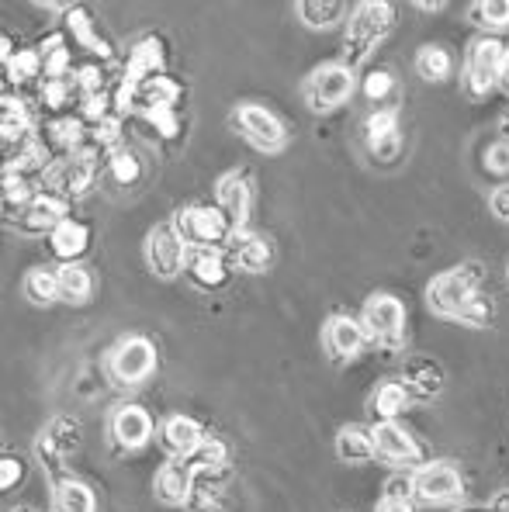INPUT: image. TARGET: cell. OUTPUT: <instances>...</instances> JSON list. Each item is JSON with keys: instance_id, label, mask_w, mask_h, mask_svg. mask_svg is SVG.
Returning <instances> with one entry per match:
<instances>
[{"instance_id": "obj_5", "label": "cell", "mask_w": 509, "mask_h": 512, "mask_svg": "<svg viewBox=\"0 0 509 512\" xmlns=\"http://www.w3.org/2000/svg\"><path fill=\"white\" fill-rule=\"evenodd\" d=\"M506 45L492 35L478 39L468 49V66H464V84H468L471 97H485L492 87L499 84V73H503V59H506Z\"/></svg>"}, {"instance_id": "obj_55", "label": "cell", "mask_w": 509, "mask_h": 512, "mask_svg": "<svg viewBox=\"0 0 509 512\" xmlns=\"http://www.w3.org/2000/svg\"><path fill=\"white\" fill-rule=\"evenodd\" d=\"M11 512H39V509H32V506H18V509H11Z\"/></svg>"}, {"instance_id": "obj_45", "label": "cell", "mask_w": 509, "mask_h": 512, "mask_svg": "<svg viewBox=\"0 0 509 512\" xmlns=\"http://www.w3.org/2000/svg\"><path fill=\"white\" fill-rule=\"evenodd\" d=\"M385 499H406V502H413L416 499V471L413 474H406V471L392 474V478L385 481Z\"/></svg>"}, {"instance_id": "obj_11", "label": "cell", "mask_w": 509, "mask_h": 512, "mask_svg": "<svg viewBox=\"0 0 509 512\" xmlns=\"http://www.w3.org/2000/svg\"><path fill=\"white\" fill-rule=\"evenodd\" d=\"M236 125L243 128L246 139L257 149H264V153H278V149H284V142H288V132H284L281 118L274 115V111L260 108V104H243V108L236 111Z\"/></svg>"}, {"instance_id": "obj_7", "label": "cell", "mask_w": 509, "mask_h": 512, "mask_svg": "<svg viewBox=\"0 0 509 512\" xmlns=\"http://www.w3.org/2000/svg\"><path fill=\"white\" fill-rule=\"evenodd\" d=\"M361 322H364V329H368V340L395 350V346L402 343V333H406V308L392 295H371L368 305H364Z\"/></svg>"}, {"instance_id": "obj_19", "label": "cell", "mask_w": 509, "mask_h": 512, "mask_svg": "<svg viewBox=\"0 0 509 512\" xmlns=\"http://www.w3.org/2000/svg\"><path fill=\"white\" fill-rule=\"evenodd\" d=\"M226 260L232 263V267H239V270L260 274V270H267V263H271V243H267L264 236H257V232H250V229L232 232V239L226 246Z\"/></svg>"}, {"instance_id": "obj_24", "label": "cell", "mask_w": 509, "mask_h": 512, "mask_svg": "<svg viewBox=\"0 0 509 512\" xmlns=\"http://www.w3.org/2000/svg\"><path fill=\"white\" fill-rule=\"evenodd\" d=\"M87 246H91V229L84 222H77V218H66L49 232V250L63 263H80Z\"/></svg>"}, {"instance_id": "obj_4", "label": "cell", "mask_w": 509, "mask_h": 512, "mask_svg": "<svg viewBox=\"0 0 509 512\" xmlns=\"http://www.w3.org/2000/svg\"><path fill=\"white\" fill-rule=\"evenodd\" d=\"M101 156L97 149L87 142L77 156H66V160H56L46 173V184L52 194L59 198L73 201V198H84L87 191L97 184V173H101Z\"/></svg>"}, {"instance_id": "obj_33", "label": "cell", "mask_w": 509, "mask_h": 512, "mask_svg": "<svg viewBox=\"0 0 509 512\" xmlns=\"http://www.w3.org/2000/svg\"><path fill=\"white\" fill-rule=\"evenodd\" d=\"M42 436H46L59 454L70 457L73 450H80V443H84V426H80V419H73V416H56Z\"/></svg>"}, {"instance_id": "obj_28", "label": "cell", "mask_w": 509, "mask_h": 512, "mask_svg": "<svg viewBox=\"0 0 509 512\" xmlns=\"http://www.w3.org/2000/svg\"><path fill=\"white\" fill-rule=\"evenodd\" d=\"M336 454L347 464L374 461V457H378V450H374V433L364 426H343L340 436H336Z\"/></svg>"}, {"instance_id": "obj_25", "label": "cell", "mask_w": 509, "mask_h": 512, "mask_svg": "<svg viewBox=\"0 0 509 512\" xmlns=\"http://www.w3.org/2000/svg\"><path fill=\"white\" fill-rule=\"evenodd\" d=\"M402 381H406V388L416 391L419 398H433L444 391V367L433 357H409L406 371H402Z\"/></svg>"}, {"instance_id": "obj_1", "label": "cell", "mask_w": 509, "mask_h": 512, "mask_svg": "<svg viewBox=\"0 0 509 512\" xmlns=\"http://www.w3.org/2000/svg\"><path fill=\"white\" fill-rule=\"evenodd\" d=\"M485 270L478 260H468L454 270H444L440 277H433V284L426 288V301L437 315L444 319H458L468 326H485L492 319V305L482 298Z\"/></svg>"}, {"instance_id": "obj_12", "label": "cell", "mask_w": 509, "mask_h": 512, "mask_svg": "<svg viewBox=\"0 0 509 512\" xmlns=\"http://www.w3.org/2000/svg\"><path fill=\"white\" fill-rule=\"evenodd\" d=\"M66 218H70V201L59 198V194H52V191H39L32 205L18 215L14 229L25 232V236H49V232L56 229L59 222H66Z\"/></svg>"}, {"instance_id": "obj_51", "label": "cell", "mask_w": 509, "mask_h": 512, "mask_svg": "<svg viewBox=\"0 0 509 512\" xmlns=\"http://www.w3.org/2000/svg\"><path fill=\"white\" fill-rule=\"evenodd\" d=\"M492 512H509V492L496 495V502H492Z\"/></svg>"}, {"instance_id": "obj_10", "label": "cell", "mask_w": 509, "mask_h": 512, "mask_svg": "<svg viewBox=\"0 0 509 512\" xmlns=\"http://www.w3.org/2000/svg\"><path fill=\"white\" fill-rule=\"evenodd\" d=\"M187 253L191 246L177 236L174 225H160V229L149 232V243H146V256H149V267H153L156 277H177L187 267Z\"/></svg>"}, {"instance_id": "obj_20", "label": "cell", "mask_w": 509, "mask_h": 512, "mask_svg": "<svg viewBox=\"0 0 509 512\" xmlns=\"http://www.w3.org/2000/svg\"><path fill=\"white\" fill-rule=\"evenodd\" d=\"M364 343H368V329H364V322L350 319V315H336V319H329L326 346L336 360H354L357 353L364 350Z\"/></svg>"}, {"instance_id": "obj_46", "label": "cell", "mask_w": 509, "mask_h": 512, "mask_svg": "<svg viewBox=\"0 0 509 512\" xmlns=\"http://www.w3.org/2000/svg\"><path fill=\"white\" fill-rule=\"evenodd\" d=\"M21 481H25V461H21L18 454H4L0 457V488L11 492V488L21 485Z\"/></svg>"}, {"instance_id": "obj_35", "label": "cell", "mask_w": 509, "mask_h": 512, "mask_svg": "<svg viewBox=\"0 0 509 512\" xmlns=\"http://www.w3.org/2000/svg\"><path fill=\"white\" fill-rule=\"evenodd\" d=\"M343 14H347V4L340 0H302L298 4V18L309 28H333Z\"/></svg>"}, {"instance_id": "obj_6", "label": "cell", "mask_w": 509, "mask_h": 512, "mask_svg": "<svg viewBox=\"0 0 509 512\" xmlns=\"http://www.w3.org/2000/svg\"><path fill=\"white\" fill-rule=\"evenodd\" d=\"M354 94V70L343 63H326L305 80V104L312 111H333Z\"/></svg>"}, {"instance_id": "obj_30", "label": "cell", "mask_w": 509, "mask_h": 512, "mask_svg": "<svg viewBox=\"0 0 509 512\" xmlns=\"http://www.w3.org/2000/svg\"><path fill=\"white\" fill-rule=\"evenodd\" d=\"M94 295V277L84 263H63L59 267V298L70 305H84Z\"/></svg>"}, {"instance_id": "obj_36", "label": "cell", "mask_w": 509, "mask_h": 512, "mask_svg": "<svg viewBox=\"0 0 509 512\" xmlns=\"http://www.w3.org/2000/svg\"><path fill=\"white\" fill-rule=\"evenodd\" d=\"M25 298L35 305H52L59 298V270L49 267H35L25 277Z\"/></svg>"}, {"instance_id": "obj_9", "label": "cell", "mask_w": 509, "mask_h": 512, "mask_svg": "<svg viewBox=\"0 0 509 512\" xmlns=\"http://www.w3.org/2000/svg\"><path fill=\"white\" fill-rule=\"evenodd\" d=\"M464 495V478L454 464H423L416 471V499L426 506H447Z\"/></svg>"}, {"instance_id": "obj_47", "label": "cell", "mask_w": 509, "mask_h": 512, "mask_svg": "<svg viewBox=\"0 0 509 512\" xmlns=\"http://www.w3.org/2000/svg\"><path fill=\"white\" fill-rule=\"evenodd\" d=\"M485 167L492 173H509V139L492 142L489 153H485Z\"/></svg>"}, {"instance_id": "obj_29", "label": "cell", "mask_w": 509, "mask_h": 512, "mask_svg": "<svg viewBox=\"0 0 509 512\" xmlns=\"http://www.w3.org/2000/svg\"><path fill=\"white\" fill-rule=\"evenodd\" d=\"M406 409H409V388L399 381H385L371 395V416L378 423H395Z\"/></svg>"}, {"instance_id": "obj_53", "label": "cell", "mask_w": 509, "mask_h": 512, "mask_svg": "<svg viewBox=\"0 0 509 512\" xmlns=\"http://www.w3.org/2000/svg\"><path fill=\"white\" fill-rule=\"evenodd\" d=\"M461 512H492V509H485V506H471V509H461Z\"/></svg>"}, {"instance_id": "obj_50", "label": "cell", "mask_w": 509, "mask_h": 512, "mask_svg": "<svg viewBox=\"0 0 509 512\" xmlns=\"http://www.w3.org/2000/svg\"><path fill=\"white\" fill-rule=\"evenodd\" d=\"M14 59V49H11V35H4V39H0V63H11Z\"/></svg>"}, {"instance_id": "obj_48", "label": "cell", "mask_w": 509, "mask_h": 512, "mask_svg": "<svg viewBox=\"0 0 509 512\" xmlns=\"http://www.w3.org/2000/svg\"><path fill=\"white\" fill-rule=\"evenodd\" d=\"M492 215H499L503 222H509V184H503V187H496V194H492Z\"/></svg>"}, {"instance_id": "obj_21", "label": "cell", "mask_w": 509, "mask_h": 512, "mask_svg": "<svg viewBox=\"0 0 509 512\" xmlns=\"http://www.w3.org/2000/svg\"><path fill=\"white\" fill-rule=\"evenodd\" d=\"M374 450H378V457H385V461L392 464H409L419 457V447L413 440V433L409 429H402L399 423H374Z\"/></svg>"}, {"instance_id": "obj_40", "label": "cell", "mask_w": 509, "mask_h": 512, "mask_svg": "<svg viewBox=\"0 0 509 512\" xmlns=\"http://www.w3.org/2000/svg\"><path fill=\"white\" fill-rule=\"evenodd\" d=\"M468 14L478 28H492V32H499V28L509 25V0H478V4H471Z\"/></svg>"}, {"instance_id": "obj_54", "label": "cell", "mask_w": 509, "mask_h": 512, "mask_svg": "<svg viewBox=\"0 0 509 512\" xmlns=\"http://www.w3.org/2000/svg\"><path fill=\"white\" fill-rule=\"evenodd\" d=\"M503 139H509V115L503 118Z\"/></svg>"}, {"instance_id": "obj_41", "label": "cell", "mask_w": 509, "mask_h": 512, "mask_svg": "<svg viewBox=\"0 0 509 512\" xmlns=\"http://www.w3.org/2000/svg\"><path fill=\"white\" fill-rule=\"evenodd\" d=\"M77 87H80V97H97V94H108V70H104L97 59H91V63L77 66Z\"/></svg>"}, {"instance_id": "obj_37", "label": "cell", "mask_w": 509, "mask_h": 512, "mask_svg": "<svg viewBox=\"0 0 509 512\" xmlns=\"http://www.w3.org/2000/svg\"><path fill=\"white\" fill-rule=\"evenodd\" d=\"M7 70V84H18V87H25V84H32V80H46V70H42V56H39V49H25V52H18V56L11 59V63L4 66Z\"/></svg>"}, {"instance_id": "obj_13", "label": "cell", "mask_w": 509, "mask_h": 512, "mask_svg": "<svg viewBox=\"0 0 509 512\" xmlns=\"http://www.w3.org/2000/svg\"><path fill=\"white\" fill-rule=\"evenodd\" d=\"M215 205L222 208V215L229 218V225L236 232L246 229V222H250V205H253V191H250V180H246V173L232 170L226 177L219 180V187H215Z\"/></svg>"}, {"instance_id": "obj_43", "label": "cell", "mask_w": 509, "mask_h": 512, "mask_svg": "<svg viewBox=\"0 0 509 512\" xmlns=\"http://www.w3.org/2000/svg\"><path fill=\"white\" fill-rule=\"evenodd\" d=\"M139 115L146 118L149 128H156L160 139H177L181 135V115H177V108H146Z\"/></svg>"}, {"instance_id": "obj_42", "label": "cell", "mask_w": 509, "mask_h": 512, "mask_svg": "<svg viewBox=\"0 0 509 512\" xmlns=\"http://www.w3.org/2000/svg\"><path fill=\"white\" fill-rule=\"evenodd\" d=\"M35 454H39V461H42V471L49 474V481H52V488H59L66 478H70V471H66V457L59 454L56 447L46 440V436H39V443H35Z\"/></svg>"}, {"instance_id": "obj_44", "label": "cell", "mask_w": 509, "mask_h": 512, "mask_svg": "<svg viewBox=\"0 0 509 512\" xmlns=\"http://www.w3.org/2000/svg\"><path fill=\"white\" fill-rule=\"evenodd\" d=\"M392 94H395V77L388 70H371L368 77H364V97H368L371 104H385Z\"/></svg>"}, {"instance_id": "obj_31", "label": "cell", "mask_w": 509, "mask_h": 512, "mask_svg": "<svg viewBox=\"0 0 509 512\" xmlns=\"http://www.w3.org/2000/svg\"><path fill=\"white\" fill-rule=\"evenodd\" d=\"M39 56H42L46 77H70L73 73V49H70V42H66V35H49V39L39 45Z\"/></svg>"}, {"instance_id": "obj_16", "label": "cell", "mask_w": 509, "mask_h": 512, "mask_svg": "<svg viewBox=\"0 0 509 512\" xmlns=\"http://www.w3.org/2000/svg\"><path fill=\"white\" fill-rule=\"evenodd\" d=\"M156 499L167 502V506H187V495L194 488V464L187 457H170L160 468L153 481Z\"/></svg>"}, {"instance_id": "obj_23", "label": "cell", "mask_w": 509, "mask_h": 512, "mask_svg": "<svg viewBox=\"0 0 509 512\" xmlns=\"http://www.w3.org/2000/svg\"><path fill=\"white\" fill-rule=\"evenodd\" d=\"M66 28H70L73 42H77L80 49L91 52L97 63H108V59H111V45H108V39H104L101 32H97V21H94V14L87 11V7L73 4V11L66 14Z\"/></svg>"}, {"instance_id": "obj_38", "label": "cell", "mask_w": 509, "mask_h": 512, "mask_svg": "<svg viewBox=\"0 0 509 512\" xmlns=\"http://www.w3.org/2000/svg\"><path fill=\"white\" fill-rule=\"evenodd\" d=\"M187 461L194 464V471H222L229 468V443L222 436H205V443Z\"/></svg>"}, {"instance_id": "obj_14", "label": "cell", "mask_w": 509, "mask_h": 512, "mask_svg": "<svg viewBox=\"0 0 509 512\" xmlns=\"http://www.w3.org/2000/svg\"><path fill=\"white\" fill-rule=\"evenodd\" d=\"M229 270H232V263L226 260V253H219V250H191V253H187L184 274H187V281H191L194 288H201V291L226 288Z\"/></svg>"}, {"instance_id": "obj_17", "label": "cell", "mask_w": 509, "mask_h": 512, "mask_svg": "<svg viewBox=\"0 0 509 512\" xmlns=\"http://www.w3.org/2000/svg\"><path fill=\"white\" fill-rule=\"evenodd\" d=\"M163 66H167V52H163V42L156 39V35H149V39H142V42L132 45L129 63H125L122 84H125V87L146 84L149 77H160Z\"/></svg>"}, {"instance_id": "obj_49", "label": "cell", "mask_w": 509, "mask_h": 512, "mask_svg": "<svg viewBox=\"0 0 509 512\" xmlns=\"http://www.w3.org/2000/svg\"><path fill=\"white\" fill-rule=\"evenodd\" d=\"M378 512H413V502H406V499H381Z\"/></svg>"}, {"instance_id": "obj_26", "label": "cell", "mask_w": 509, "mask_h": 512, "mask_svg": "<svg viewBox=\"0 0 509 512\" xmlns=\"http://www.w3.org/2000/svg\"><path fill=\"white\" fill-rule=\"evenodd\" d=\"M39 101L42 108L52 111L56 118H66L70 115L73 104H80L84 97H80V87H77V77H46L39 87Z\"/></svg>"}, {"instance_id": "obj_32", "label": "cell", "mask_w": 509, "mask_h": 512, "mask_svg": "<svg viewBox=\"0 0 509 512\" xmlns=\"http://www.w3.org/2000/svg\"><path fill=\"white\" fill-rule=\"evenodd\" d=\"M451 70H454V59L444 45H423V49H419L416 73L423 80H430V84H444V80L451 77Z\"/></svg>"}, {"instance_id": "obj_39", "label": "cell", "mask_w": 509, "mask_h": 512, "mask_svg": "<svg viewBox=\"0 0 509 512\" xmlns=\"http://www.w3.org/2000/svg\"><path fill=\"white\" fill-rule=\"evenodd\" d=\"M108 173L111 180H115L118 187H136L142 180V163L136 153H129V149H118V153L108 156Z\"/></svg>"}, {"instance_id": "obj_2", "label": "cell", "mask_w": 509, "mask_h": 512, "mask_svg": "<svg viewBox=\"0 0 509 512\" xmlns=\"http://www.w3.org/2000/svg\"><path fill=\"white\" fill-rule=\"evenodd\" d=\"M395 25V11L392 4H378V0H368V4H357L354 14H350V28H347V49H343V66L347 70H357L364 59L371 56V49L392 32Z\"/></svg>"}, {"instance_id": "obj_34", "label": "cell", "mask_w": 509, "mask_h": 512, "mask_svg": "<svg viewBox=\"0 0 509 512\" xmlns=\"http://www.w3.org/2000/svg\"><path fill=\"white\" fill-rule=\"evenodd\" d=\"M56 512H97L94 488L77 478H66L56 488Z\"/></svg>"}, {"instance_id": "obj_52", "label": "cell", "mask_w": 509, "mask_h": 512, "mask_svg": "<svg viewBox=\"0 0 509 512\" xmlns=\"http://www.w3.org/2000/svg\"><path fill=\"white\" fill-rule=\"evenodd\" d=\"M499 84L509 90V52H506V59H503V73H499Z\"/></svg>"}, {"instance_id": "obj_15", "label": "cell", "mask_w": 509, "mask_h": 512, "mask_svg": "<svg viewBox=\"0 0 509 512\" xmlns=\"http://www.w3.org/2000/svg\"><path fill=\"white\" fill-rule=\"evenodd\" d=\"M111 436L125 450L146 447L149 436H153V416L142 405H118L115 416H111Z\"/></svg>"}, {"instance_id": "obj_8", "label": "cell", "mask_w": 509, "mask_h": 512, "mask_svg": "<svg viewBox=\"0 0 509 512\" xmlns=\"http://www.w3.org/2000/svg\"><path fill=\"white\" fill-rule=\"evenodd\" d=\"M108 371L118 384H142L156 371V346L146 336H129L111 350Z\"/></svg>"}, {"instance_id": "obj_3", "label": "cell", "mask_w": 509, "mask_h": 512, "mask_svg": "<svg viewBox=\"0 0 509 512\" xmlns=\"http://www.w3.org/2000/svg\"><path fill=\"white\" fill-rule=\"evenodd\" d=\"M177 229V236L184 239L191 250H226L229 239H232V225L229 218L222 215L219 205H194L177 212V218L170 222Z\"/></svg>"}, {"instance_id": "obj_22", "label": "cell", "mask_w": 509, "mask_h": 512, "mask_svg": "<svg viewBox=\"0 0 509 512\" xmlns=\"http://www.w3.org/2000/svg\"><path fill=\"white\" fill-rule=\"evenodd\" d=\"M160 443L170 457H191L205 443V429L191 416H170L160 429Z\"/></svg>"}, {"instance_id": "obj_18", "label": "cell", "mask_w": 509, "mask_h": 512, "mask_svg": "<svg viewBox=\"0 0 509 512\" xmlns=\"http://www.w3.org/2000/svg\"><path fill=\"white\" fill-rule=\"evenodd\" d=\"M364 139H368L374 160L388 163L399 153V111L392 108H378L374 115L364 122Z\"/></svg>"}, {"instance_id": "obj_27", "label": "cell", "mask_w": 509, "mask_h": 512, "mask_svg": "<svg viewBox=\"0 0 509 512\" xmlns=\"http://www.w3.org/2000/svg\"><path fill=\"white\" fill-rule=\"evenodd\" d=\"M0 132H4V149L18 146L32 135V115H28L25 101L14 97L11 90L4 94V104H0Z\"/></svg>"}]
</instances>
